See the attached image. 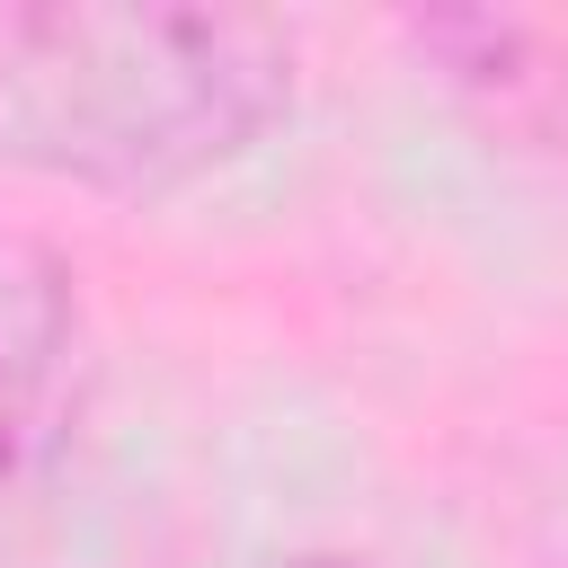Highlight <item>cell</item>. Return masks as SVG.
<instances>
[{
  "mask_svg": "<svg viewBox=\"0 0 568 568\" xmlns=\"http://www.w3.org/2000/svg\"><path fill=\"white\" fill-rule=\"evenodd\" d=\"M302 98L293 27L204 0H71L0 27V169L151 204L240 169Z\"/></svg>",
  "mask_w": 568,
  "mask_h": 568,
  "instance_id": "cell-1",
  "label": "cell"
},
{
  "mask_svg": "<svg viewBox=\"0 0 568 568\" xmlns=\"http://www.w3.org/2000/svg\"><path fill=\"white\" fill-rule=\"evenodd\" d=\"M89 293L80 266L0 222V497L27 488L89 408Z\"/></svg>",
  "mask_w": 568,
  "mask_h": 568,
  "instance_id": "cell-2",
  "label": "cell"
},
{
  "mask_svg": "<svg viewBox=\"0 0 568 568\" xmlns=\"http://www.w3.org/2000/svg\"><path fill=\"white\" fill-rule=\"evenodd\" d=\"M399 44L488 142L568 160V36L515 9H417Z\"/></svg>",
  "mask_w": 568,
  "mask_h": 568,
  "instance_id": "cell-3",
  "label": "cell"
},
{
  "mask_svg": "<svg viewBox=\"0 0 568 568\" xmlns=\"http://www.w3.org/2000/svg\"><path fill=\"white\" fill-rule=\"evenodd\" d=\"M284 568H373V559H364V550H293Z\"/></svg>",
  "mask_w": 568,
  "mask_h": 568,
  "instance_id": "cell-4",
  "label": "cell"
}]
</instances>
